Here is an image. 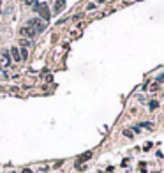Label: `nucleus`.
<instances>
[{
	"mask_svg": "<svg viewBox=\"0 0 164 173\" xmlns=\"http://www.w3.org/2000/svg\"><path fill=\"white\" fill-rule=\"evenodd\" d=\"M28 27H32V28L36 30V34H39V32H42V30L46 28V25L42 23V19H39V18L30 19V21H28Z\"/></svg>",
	"mask_w": 164,
	"mask_h": 173,
	"instance_id": "obj_1",
	"label": "nucleus"
},
{
	"mask_svg": "<svg viewBox=\"0 0 164 173\" xmlns=\"http://www.w3.org/2000/svg\"><path fill=\"white\" fill-rule=\"evenodd\" d=\"M36 11L42 16L44 21H48L50 19V9H48V5L46 4H36Z\"/></svg>",
	"mask_w": 164,
	"mask_h": 173,
	"instance_id": "obj_2",
	"label": "nucleus"
},
{
	"mask_svg": "<svg viewBox=\"0 0 164 173\" xmlns=\"http://www.w3.org/2000/svg\"><path fill=\"white\" fill-rule=\"evenodd\" d=\"M19 36H23V37H28V39H32V37H36V30L32 28V27H21L19 28Z\"/></svg>",
	"mask_w": 164,
	"mask_h": 173,
	"instance_id": "obj_3",
	"label": "nucleus"
},
{
	"mask_svg": "<svg viewBox=\"0 0 164 173\" xmlns=\"http://www.w3.org/2000/svg\"><path fill=\"white\" fill-rule=\"evenodd\" d=\"M64 7H65V0H56L53 9H55V13L58 14V13H62V11H64Z\"/></svg>",
	"mask_w": 164,
	"mask_h": 173,
	"instance_id": "obj_4",
	"label": "nucleus"
},
{
	"mask_svg": "<svg viewBox=\"0 0 164 173\" xmlns=\"http://www.w3.org/2000/svg\"><path fill=\"white\" fill-rule=\"evenodd\" d=\"M90 157H92V152H87V154H81V155H79V159H78V163H76V164H78V166H81V163H83V161H88Z\"/></svg>",
	"mask_w": 164,
	"mask_h": 173,
	"instance_id": "obj_5",
	"label": "nucleus"
},
{
	"mask_svg": "<svg viewBox=\"0 0 164 173\" xmlns=\"http://www.w3.org/2000/svg\"><path fill=\"white\" fill-rule=\"evenodd\" d=\"M11 57L14 58L16 62H19V60H21V55H19V50H18V48H11Z\"/></svg>",
	"mask_w": 164,
	"mask_h": 173,
	"instance_id": "obj_6",
	"label": "nucleus"
},
{
	"mask_svg": "<svg viewBox=\"0 0 164 173\" xmlns=\"http://www.w3.org/2000/svg\"><path fill=\"white\" fill-rule=\"evenodd\" d=\"M11 62H9V53H2V65L4 67H7Z\"/></svg>",
	"mask_w": 164,
	"mask_h": 173,
	"instance_id": "obj_7",
	"label": "nucleus"
},
{
	"mask_svg": "<svg viewBox=\"0 0 164 173\" xmlns=\"http://www.w3.org/2000/svg\"><path fill=\"white\" fill-rule=\"evenodd\" d=\"M150 90H152V92H157V90H159V83H152V85H150Z\"/></svg>",
	"mask_w": 164,
	"mask_h": 173,
	"instance_id": "obj_8",
	"label": "nucleus"
},
{
	"mask_svg": "<svg viewBox=\"0 0 164 173\" xmlns=\"http://www.w3.org/2000/svg\"><path fill=\"white\" fill-rule=\"evenodd\" d=\"M148 106H150V110H155V108L159 106V102H157V101H150V104H148Z\"/></svg>",
	"mask_w": 164,
	"mask_h": 173,
	"instance_id": "obj_9",
	"label": "nucleus"
},
{
	"mask_svg": "<svg viewBox=\"0 0 164 173\" xmlns=\"http://www.w3.org/2000/svg\"><path fill=\"white\" fill-rule=\"evenodd\" d=\"M19 55H21V60H23V58H27L28 51H27V50H21V51H19Z\"/></svg>",
	"mask_w": 164,
	"mask_h": 173,
	"instance_id": "obj_10",
	"label": "nucleus"
},
{
	"mask_svg": "<svg viewBox=\"0 0 164 173\" xmlns=\"http://www.w3.org/2000/svg\"><path fill=\"white\" fill-rule=\"evenodd\" d=\"M27 2V5H36V0H25Z\"/></svg>",
	"mask_w": 164,
	"mask_h": 173,
	"instance_id": "obj_11",
	"label": "nucleus"
},
{
	"mask_svg": "<svg viewBox=\"0 0 164 173\" xmlns=\"http://www.w3.org/2000/svg\"><path fill=\"white\" fill-rule=\"evenodd\" d=\"M87 9H88V11H94V9H95V4H88V7H87Z\"/></svg>",
	"mask_w": 164,
	"mask_h": 173,
	"instance_id": "obj_12",
	"label": "nucleus"
},
{
	"mask_svg": "<svg viewBox=\"0 0 164 173\" xmlns=\"http://www.w3.org/2000/svg\"><path fill=\"white\" fill-rule=\"evenodd\" d=\"M124 134L129 136V138H132V133H131V131H124Z\"/></svg>",
	"mask_w": 164,
	"mask_h": 173,
	"instance_id": "obj_13",
	"label": "nucleus"
},
{
	"mask_svg": "<svg viewBox=\"0 0 164 173\" xmlns=\"http://www.w3.org/2000/svg\"><path fill=\"white\" fill-rule=\"evenodd\" d=\"M23 173H32L30 170H23Z\"/></svg>",
	"mask_w": 164,
	"mask_h": 173,
	"instance_id": "obj_14",
	"label": "nucleus"
},
{
	"mask_svg": "<svg viewBox=\"0 0 164 173\" xmlns=\"http://www.w3.org/2000/svg\"><path fill=\"white\" fill-rule=\"evenodd\" d=\"M99 2H106V0H99Z\"/></svg>",
	"mask_w": 164,
	"mask_h": 173,
	"instance_id": "obj_15",
	"label": "nucleus"
},
{
	"mask_svg": "<svg viewBox=\"0 0 164 173\" xmlns=\"http://www.w3.org/2000/svg\"><path fill=\"white\" fill-rule=\"evenodd\" d=\"M0 4H2V0H0Z\"/></svg>",
	"mask_w": 164,
	"mask_h": 173,
	"instance_id": "obj_16",
	"label": "nucleus"
},
{
	"mask_svg": "<svg viewBox=\"0 0 164 173\" xmlns=\"http://www.w3.org/2000/svg\"><path fill=\"white\" fill-rule=\"evenodd\" d=\"M11 173H14V172H11Z\"/></svg>",
	"mask_w": 164,
	"mask_h": 173,
	"instance_id": "obj_17",
	"label": "nucleus"
}]
</instances>
